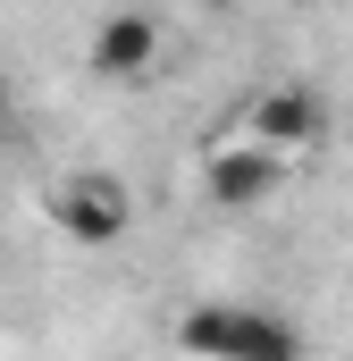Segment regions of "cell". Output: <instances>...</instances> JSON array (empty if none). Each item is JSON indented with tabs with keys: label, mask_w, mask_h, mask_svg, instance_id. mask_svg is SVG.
Wrapping results in <instances>:
<instances>
[{
	"label": "cell",
	"mask_w": 353,
	"mask_h": 361,
	"mask_svg": "<svg viewBox=\"0 0 353 361\" xmlns=\"http://www.w3.org/2000/svg\"><path fill=\"white\" fill-rule=\"evenodd\" d=\"M176 345L193 361H303L294 319H277L261 302H193L176 319Z\"/></svg>",
	"instance_id": "cell-1"
},
{
	"label": "cell",
	"mask_w": 353,
	"mask_h": 361,
	"mask_svg": "<svg viewBox=\"0 0 353 361\" xmlns=\"http://www.w3.org/2000/svg\"><path fill=\"white\" fill-rule=\"evenodd\" d=\"M51 227L76 244V252H109L126 227H135V193H126V177H109V169H76V177L51 185Z\"/></svg>",
	"instance_id": "cell-2"
},
{
	"label": "cell",
	"mask_w": 353,
	"mask_h": 361,
	"mask_svg": "<svg viewBox=\"0 0 353 361\" xmlns=\"http://www.w3.org/2000/svg\"><path fill=\"white\" fill-rule=\"evenodd\" d=\"M320 126H328V109H320V92L311 85H269L244 101V143H261V152H277V160H294V152H311L320 143Z\"/></svg>",
	"instance_id": "cell-3"
},
{
	"label": "cell",
	"mask_w": 353,
	"mask_h": 361,
	"mask_svg": "<svg viewBox=\"0 0 353 361\" xmlns=\"http://www.w3.org/2000/svg\"><path fill=\"white\" fill-rule=\"evenodd\" d=\"M92 76H109V85H152V76H160V17H143V8L101 17V34H92Z\"/></svg>",
	"instance_id": "cell-4"
},
{
	"label": "cell",
	"mask_w": 353,
	"mask_h": 361,
	"mask_svg": "<svg viewBox=\"0 0 353 361\" xmlns=\"http://www.w3.org/2000/svg\"><path fill=\"white\" fill-rule=\"evenodd\" d=\"M277 177H286V160H277V152H261V143H244V135H227V143L210 152V202H227V210L261 202Z\"/></svg>",
	"instance_id": "cell-5"
},
{
	"label": "cell",
	"mask_w": 353,
	"mask_h": 361,
	"mask_svg": "<svg viewBox=\"0 0 353 361\" xmlns=\"http://www.w3.org/2000/svg\"><path fill=\"white\" fill-rule=\"evenodd\" d=\"M17 126V85H8V68H0V135Z\"/></svg>",
	"instance_id": "cell-6"
},
{
	"label": "cell",
	"mask_w": 353,
	"mask_h": 361,
	"mask_svg": "<svg viewBox=\"0 0 353 361\" xmlns=\"http://www.w3.org/2000/svg\"><path fill=\"white\" fill-rule=\"evenodd\" d=\"M202 8H210V17H227V8H236V0H202Z\"/></svg>",
	"instance_id": "cell-7"
}]
</instances>
